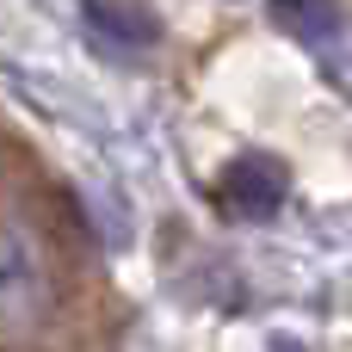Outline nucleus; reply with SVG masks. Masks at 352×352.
Segmentation results:
<instances>
[{
    "label": "nucleus",
    "mask_w": 352,
    "mask_h": 352,
    "mask_svg": "<svg viewBox=\"0 0 352 352\" xmlns=\"http://www.w3.org/2000/svg\"><path fill=\"white\" fill-rule=\"evenodd\" d=\"M56 316V278H50V260L37 248V235L6 217L0 223V334L6 340H31L43 334Z\"/></svg>",
    "instance_id": "nucleus-1"
},
{
    "label": "nucleus",
    "mask_w": 352,
    "mask_h": 352,
    "mask_svg": "<svg viewBox=\"0 0 352 352\" xmlns=\"http://www.w3.org/2000/svg\"><path fill=\"white\" fill-rule=\"evenodd\" d=\"M80 19H87L93 43L111 56H142L161 43V19L142 0H80Z\"/></svg>",
    "instance_id": "nucleus-2"
},
{
    "label": "nucleus",
    "mask_w": 352,
    "mask_h": 352,
    "mask_svg": "<svg viewBox=\"0 0 352 352\" xmlns=\"http://www.w3.org/2000/svg\"><path fill=\"white\" fill-rule=\"evenodd\" d=\"M217 198H223V210H229V217L260 223V217H272V210L285 204V167H278V161H266V155H248V161H235V167L223 173Z\"/></svg>",
    "instance_id": "nucleus-3"
},
{
    "label": "nucleus",
    "mask_w": 352,
    "mask_h": 352,
    "mask_svg": "<svg viewBox=\"0 0 352 352\" xmlns=\"http://www.w3.org/2000/svg\"><path fill=\"white\" fill-rule=\"evenodd\" d=\"M272 19H278L291 37H303V43L340 37V6H334V0H272Z\"/></svg>",
    "instance_id": "nucleus-4"
},
{
    "label": "nucleus",
    "mask_w": 352,
    "mask_h": 352,
    "mask_svg": "<svg viewBox=\"0 0 352 352\" xmlns=\"http://www.w3.org/2000/svg\"><path fill=\"white\" fill-rule=\"evenodd\" d=\"M285 352H291V346H285Z\"/></svg>",
    "instance_id": "nucleus-5"
}]
</instances>
